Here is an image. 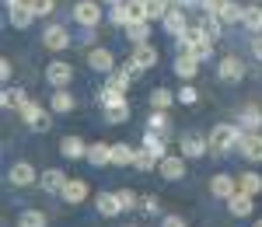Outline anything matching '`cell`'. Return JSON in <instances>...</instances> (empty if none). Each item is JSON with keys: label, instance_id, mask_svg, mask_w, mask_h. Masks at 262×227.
<instances>
[{"label": "cell", "instance_id": "681fc988", "mask_svg": "<svg viewBox=\"0 0 262 227\" xmlns=\"http://www.w3.org/2000/svg\"><path fill=\"white\" fill-rule=\"evenodd\" d=\"M11 74H14V63H11V60H0V81L7 84V81H11Z\"/></svg>", "mask_w": 262, "mask_h": 227}, {"label": "cell", "instance_id": "ab89813d", "mask_svg": "<svg viewBox=\"0 0 262 227\" xmlns=\"http://www.w3.org/2000/svg\"><path fill=\"white\" fill-rule=\"evenodd\" d=\"M108 18H112V25H116V28H122V32L129 28V11H126V4H116V7L108 11Z\"/></svg>", "mask_w": 262, "mask_h": 227}, {"label": "cell", "instance_id": "e575fe53", "mask_svg": "<svg viewBox=\"0 0 262 227\" xmlns=\"http://www.w3.org/2000/svg\"><path fill=\"white\" fill-rule=\"evenodd\" d=\"M238 189L248 192V196H259V192H262V175H259V171H245L242 178H238Z\"/></svg>", "mask_w": 262, "mask_h": 227}, {"label": "cell", "instance_id": "f546056e", "mask_svg": "<svg viewBox=\"0 0 262 227\" xmlns=\"http://www.w3.org/2000/svg\"><path fill=\"white\" fill-rule=\"evenodd\" d=\"M143 7H147V21L154 25V21L168 18V11H171L175 4H171V0H143Z\"/></svg>", "mask_w": 262, "mask_h": 227}, {"label": "cell", "instance_id": "7dc6e473", "mask_svg": "<svg viewBox=\"0 0 262 227\" xmlns=\"http://www.w3.org/2000/svg\"><path fill=\"white\" fill-rule=\"evenodd\" d=\"M119 98H126L122 91H112V87H101L98 91V105L105 108V105H112V102H119Z\"/></svg>", "mask_w": 262, "mask_h": 227}, {"label": "cell", "instance_id": "11a10c76", "mask_svg": "<svg viewBox=\"0 0 262 227\" xmlns=\"http://www.w3.org/2000/svg\"><path fill=\"white\" fill-rule=\"evenodd\" d=\"M252 227H262V217H259V220H255V224H252Z\"/></svg>", "mask_w": 262, "mask_h": 227}, {"label": "cell", "instance_id": "d590c367", "mask_svg": "<svg viewBox=\"0 0 262 227\" xmlns=\"http://www.w3.org/2000/svg\"><path fill=\"white\" fill-rule=\"evenodd\" d=\"M158 165H161V157H154L150 150L137 147V161H133V168H140V171H158Z\"/></svg>", "mask_w": 262, "mask_h": 227}, {"label": "cell", "instance_id": "9c48e42d", "mask_svg": "<svg viewBox=\"0 0 262 227\" xmlns=\"http://www.w3.org/2000/svg\"><path fill=\"white\" fill-rule=\"evenodd\" d=\"M158 171H161L164 182H179V178H185V157L182 154H168V157H161Z\"/></svg>", "mask_w": 262, "mask_h": 227}, {"label": "cell", "instance_id": "ffe728a7", "mask_svg": "<svg viewBox=\"0 0 262 227\" xmlns=\"http://www.w3.org/2000/svg\"><path fill=\"white\" fill-rule=\"evenodd\" d=\"M133 81H137V77H133V74H129L126 66H122V70L116 66L112 74H105V87H112V91H122V95H126V91L133 87Z\"/></svg>", "mask_w": 262, "mask_h": 227}, {"label": "cell", "instance_id": "4fadbf2b", "mask_svg": "<svg viewBox=\"0 0 262 227\" xmlns=\"http://www.w3.org/2000/svg\"><path fill=\"white\" fill-rule=\"evenodd\" d=\"M227 210H231V217H238V220H245V217H252V210H255V196H248V192H234L231 199H227Z\"/></svg>", "mask_w": 262, "mask_h": 227}, {"label": "cell", "instance_id": "816d5d0a", "mask_svg": "<svg viewBox=\"0 0 262 227\" xmlns=\"http://www.w3.org/2000/svg\"><path fill=\"white\" fill-rule=\"evenodd\" d=\"M252 56H255V60H262V35H255V39H252Z\"/></svg>", "mask_w": 262, "mask_h": 227}, {"label": "cell", "instance_id": "bcb514c9", "mask_svg": "<svg viewBox=\"0 0 262 227\" xmlns=\"http://www.w3.org/2000/svg\"><path fill=\"white\" fill-rule=\"evenodd\" d=\"M140 210L147 217H158L161 213V203H158V196H140Z\"/></svg>", "mask_w": 262, "mask_h": 227}, {"label": "cell", "instance_id": "e0dca14e", "mask_svg": "<svg viewBox=\"0 0 262 227\" xmlns=\"http://www.w3.org/2000/svg\"><path fill=\"white\" fill-rule=\"evenodd\" d=\"M210 192H213L217 199H224V203H227V199L238 192V182H234L231 175H213V178H210Z\"/></svg>", "mask_w": 262, "mask_h": 227}, {"label": "cell", "instance_id": "b9f144b4", "mask_svg": "<svg viewBox=\"0 0 262 227\" xmlns=\"http://www.w3.org/2000/svg\"><path fill=\"white\" fill-rule=\"evenodd\" d=\"M200 25H203V32H206V35H210L213 42L221 39V32H224V21H221V18H210V14H206Z\"/></svg>", "mask_w": 262, "mask_h": 227}, {"label": "cell", "instance_id": "ba28073f", "mask_svg": "<svg viewBox=\"0 0 262 227\" xmlns=\"http://www.w3.org/2000/svg\"><path fill=\"white\" fill-rule=\"evenodd\" d=\"M63 203H70V207H81L84 199L91 196V186L84 182V178H67V186H63Z\"/></svg>", "mask_w": 262, "mask_h": 227}, {"label": "cell", "instance_id": "9a60e30c", "mask_svg": "<svg viewBox=\"0 0 262 227\" xmlns=\"http://www.w3.org/2000/svg\"><path fill=\"white\" fill-rule=\"evenodd\" d=\"M88 147L91 144H84L81 137H63L60 140V154L67 157V161H81V157H88Z\"/></svg>", "mask_w": 262, "mask_h": 227}, {"label": "cell", "instance_id": "8992f818", "mask_svg": "<svg viewBox=\"0 0 262 227\" xmlns=\"http://www.w3.org/2000/svg\"><path fill=\"white\" fill-rule=\"evenodd\" d=\"M7 182L18 186V189H28V186L39 182V171L28 165V161H18V165H11V171H7Z\"/></svg>", "mask_w": 262, "mask_h": 227}, {"label": "cell", "instance_id": "1f68e13d", "mask_svg": "<svg viewBox=\"0 0 262 227\" xmlns=\"http://www.w3.org/2000/svg\"><path fill=\"white\" fill-rule=\"evenodd\" d=\"M126 39H129V46H143V42H150V21H137V25H129V28H126Z\"/></svg>", "mask_w": 262, "mask_h": 227}, {"label": "cell", "instance_id": "4316f807", "mask_svg": "<svg viewBox=\"0 0 262 227\" xmlns=\"http://www.w3.org/2000/svg\"><path fill=\"white\" fill-rule=\"evenodd\" d=\"M137 161V147L133 144H112V165L116 168H129Z\"/></svg>", "mask_w": 262, "mask_h": 227}, {"label": "cell", "instance_id": "cb8c5ba5", "mask_svg": "<svg viewBox=\"0 0 262 227\" xmlns=\"http://www.w3.org/2000/svg\"><path fill=\"white\" fill-rule=\"evenodd\" d=\"M39 186L46 189V192H63V186H67V175H63L60 168H49V171H42V175H39Z\"/></svg>", "mask_w": 262, "mask_h": 227}, {"label": "cell", "instance_id": "5bb4252c", "mask_svg": "<svg viewBox=\"0 0 262 227\" xmlns=\"http://www.w3.org/2000/svg\"><path fill=\"white\" fill-rule=\"evenodd\" d=\"M238 150L245 154V161H252V165H262V133H245Z\"/></svg>", "mask_w": 262, "mask_h": 227}, {"label": "cell", "instance_id": "7402d4cb", "mask_svg": "<svg viewBox=\"0 0 262 227\" xmlns=\"http://www.w3.org/2000/svg\"><path fill=\"white\" fill-rule=\"evenodd\" d=\"M175 74H179L182 81L189 84L196 74H200V60H192L189 53H179V60H175Z\"/></svg>", "mask_w": 262, "mask_h": 227}, {"label": "cell", "instance_id": "ee69618b", "mask_svg": "<svg viewBox=\"0 0 262 227\" xmlns=\"http://www.w3.org/2000/svg\"><path fill=\"white\" fill-rule=\"evenodd\" d=\"M147 129H154V133H168V112H154V116L147 119Z\"/></svg>", "mask_w": 262, "mask_h": 227}, {"label": "cell", "instance_id": "30bf717a", "mask_svg": "<svg viewBox=\"0 0 262 227\" xmlns=\"http://www.w3.org/2000/svg\"><path fill=\"white\" fill-rule=\"evenodd\" d=\"M203 154H210V140H206V137H196V133L182 137V157H185V161H196Z\"/></svg>", "mask_w": 262, "mask_h": 227}, {"label": "cell", "instance_id": "f907efd6", "mask_svg": "<svg viewBox=\"0 0 262 227\" xmlns=\"http://www.w3.org/2000/svg\"><path fill=\"white\" fill-rule=\"evenodd\" d=\"M161 227H185V220L179 213H168V217H161Z\"/></svg>", "mask_w": 262, "mask_h": 227}, {"label": "cell", "instance_id": "7c38bea8", "mask_svg": "<svg viewBox=\"0 0 262 227\" xmlns=\"http://www.w3.org/2000/svg\"><path fill=\"white\" fill-rule=\"evenodd\" d=\"M88 66L98 70V74H112V70H116V56H112L105 46H95V49L88 53Z\"/></svg>", "mask_w": 262, "mask_h": 227}, {"label": "cell", "instance_id": "db71d44e", "mask_svg": "<svg viewBox=\"0 0 262 227\" xmlns=\"http://www.w3.org/2000/svg\"><path fill=\"white\" fill-rule=\"evenodd\" d=\"M11 4H21V0H4V7H11Z\"/></svg>", "mask_w": 262, "mask_h": 227}, {"label": "cell", "instance_id": "9f6ffc18", "mask_svg": "<svg viewBox=\"0 0 262 227\" xmlns=\"http://www.w3.org/2000/svg\"><path fill=\"white\" fill-rule=\"evenodd\" d=\"M252 4H262V0H252Z\"/></svg>", "mask_w": 262, "mask_h": 227}, {"label": "cell", "instance_id": "60d3db41", "mask_svg": "<svg viewBox=\"0 0 262 227\" xmlns=\"http://www.w3.org/2000/svg\"><path fill=\"white\" fill-rule=\"evenodd\" d=\"M28 7H32L35 18H49L56 11V0H28Z\"/></svg>", "mask_w": 262, "mask_h": 227}, {"label": "cell", "instance_id": "836d02e7", "mask_svg": "<svg viewBox=\"0 0 262 227\" xmlns=\"http://www.w3.org/2000/svg\"><path fill=\"white\" fill-rule=\"evenodd\" d=\"M18 227H49V217H46L42 210H21Z\"/></svg>", "mask_w": 262, "mask_h": 227}, {"label": "cell", "instance_id": "484cf974", "mask_svg": "<svg viewBox=\"0 0 262 227\" xmlns=\"http://www.w3.org/2000/svg\"><path fill=\"white\" fill-rule=\"evenodd\" d=\"M49 108H53V112H60V116H67V112H74V108H77V102H74V95H70L67 87H56Z\"/></svg>", "mask_w": 262, "mask_h": 227}, {"label": "cell", "instance_id": "6f0895ef", "mask_svg": "<svg viewBox=\"0 0 262 227\" xmlns=\"http://www.w3.org/2000/svg\"><path fill=\"white\" fill-rule=\"evenodd\" d=\"M171 4H175V0H171Z\"/></svg>", "mask_w": 262, "mask_h": 227}, {"label": "cell", "instance_id": "d4e9b609", "mask_svg": "<svg viewBox=\"0 0 262 227\" xmlns=\"http://www.w3.org/2000/svg\"><path fill=\"white\" fill-rule=\"evenodd\" d=\"M88 165H95V168L112 165V144H91L88 147Z\"/></svg>", "mask_w": 262, "mask_h": 227}, {"label": "cell", "instance_id": "7a4b0ae2", "mask_svg": "<svg viewBox=\"0 0 262 227\" xmlns=\"http://www.w3.org/2000/svg\"><path fill=\"white\" fill-rule=\"evenodd\" d=\"M21 116V123L28 126L32 133H46L49 126H53V116H49V108H42V105H35V102H28L25 108L18 112Z\"/></svg>", "mask_w": 262, "mask_h": 227}, {"label": "cell", "instance_id": "8d00e7d4", "mask_svg": "<svg viewBox=\"0 0 262 227\" xmlns=\"http://www.w3.org/2000/svg\"><path fill=\"white\" fill-rule=\"evenodd\" d=\"M116 199H119L122 213H129V210L140 207V196H133V189H116Z\"/></svg>", "mask_w": 262, "mask_h": 227}, {"label": "cell", "instance_id": "277c9868", "mask_svg": "<svg viewBox=\"0 0 262 227\" xmlns=\"http://www.w3.org/2000/svg\"><path fill=\"white\" fill-rule=\"evenodd\" d=\"M46 81H49V87H70V81H74V66L67 60H49V66H46Z\"/></svg>", "mask_w": 262, "mask_h": 227}, {"label": "cell", "instance_id": "f1b7e54d", "mask_svg": "<svg viewBox=\"0 0 262 227\" xmlns=\"http://www.w3.org/2000/svg\"><path fill=\"white\" fill-rule=\"evenodd\" d=\"M242 25L248 28V32L262 35V4H245V18H242Z\"/></svg>", "mask_w": 262, "mask_h": 227}, {"label": "cell", "instance_id": "c3c4849f", "mask_svg": "<svg viewBox=\"0 0 262 227\" xmlns=\"http://www.w3.org/2000/svg\"><path fill=\"white\" fill-rule=\"evenodd\" d=\"M175 98H179L182 105H196V102H200V95H196V87H189V84H185V87H179V95H175Z\"/></svg>", "mask_w": 262, "mask_h": 227}, {"label": "cell", "instance_id": "4dcf8cb0", "mask_svg": "<svg viewBox=\"0 0 262 227\" xmlns=\"http://www.w3.org/2000/svg\"><path fill=\"white\" fill-rule=\"evenodd\" d=\"M242 129H245V133H259V129H262V112H259V105H245V112H242Z\"/></svg>", "mask_w": 262, "mask_h": 227}, {"label": "cell", "instance_id": "83f0119b", "mask_svg": "<svg viewBox=\"0 0 262 227\" xmlns=\"http://www.w3.org/2000/svg\"><path fill=\"white\" fill-rule=\"evenodd\" d=\"M95 210H98L101 217H119V213H122L119 199H116V192H101L98 199H95Z\"/></svg>", "mask_w": 262, "mask_h": 227}, {"label": "cell", "instance_id": "74e56055", "mask_svg": "<svg viewBox=\"0 0 262 227\" xmlns=\"http://www.w3.org/2000/svg\"><path fill=\"white\" fill-rule=\"evenodd\" d=\"M185 53H189V56H192V60H210V56H213V39H203V42H196V46H192V49H185Z\"/></svg>", "mask_w": 262, "mask_h": 227}, {"label": "cell", "instance_id": "5b68a950", "mask_svg": "<svg viewBox=\"0 0 262 227\" xmlns=\"http://www.w3.org/2000/svg\"><path fill=\"white\" fill-rule=\"evenodd\" d=\"M42 46H46L49 53H63V49H70V32H67L63 25H49V28L42 32Z\"/></svg>", "mask_w": 262, "mask_h": 227}, {"label": "cell", "instance_id": "603a6c76", "mask_svg": "<svg viewBox=\"0 0 262 227\" xmlns=\"http://www.w3.org/2000/svg\"><path fill=\"white\" fill-rule=\"evenodd\" d=\"M140 144H143V150H150L154 157H168V144H164V133H154V129H147Z\"/></svg>", "mask_w": 262, "mask_h": 227}, {"label": "cell", "instance_id": "d6986e66", "mask_svg": "<svg viewBox=\"0 0 262 227\" xmlns=\"http://www.w3.org/2000/svg\"><path fill=\"white\" fill-rule=\"evenodd\" d=\"M161 28L168 32V35H175V39H179L182 32L189 28V18H185V11H182V7H171V11H168V18L161 21Z\"/></svg>", "mask_w": 262, "mask_h": 227}, {"label": "cell", "instance_id": "52a82bcc", "mask_svg": "<svg viewBox=\"0 0 262 227\" xmlns=\"http://www.w3.org/2000/svg\"><path fill=\"white\" fill-rule=\"evenodd\" d=\"M217 77L227 84H238L245 77V60L242 56H224L221 63H217Z\"/></svg>", "mask_w": 262, "mask_h": 227}, {"label": "cell", "instance_id": "8fae6325", "mask_svg": "<svg viewBox=\"0 0 262 227\" xmlns=\"http://www.w3.org/2000/svg\"><path fill=\"white\" fill-rule=\"evenodd\" d=\"M158 60H161V53H158L150 42H143V46H133V56H129V63H133V66H140V70H150V66H158Z\"/></svg>", "mask_w": 262, "mask_h": 227}, {"label": "cell", "instance_id": "f6af8a7d", "mask_svg": "<svg viewBox=\"0 0 262 227\" xmlns=\"http://www.w3.org/2000/svg\"><path fill=\"white\" fill-rule=\"evenodd\" d=\"M227 4H231V0H203V7H206V14H210V18H224Z\"/></svg>", "mask_w": 262, "mask_h": 227}, {"label": "cell", "instance_id": "3957f363", "mask_svg": "<svg viewBox=\"0 0 262 227\" xmlns=\"http://www.w3.org/2000/svg\"><path fill=\"white\" fill-rule=\"evenodd\" d=\"M70 14H74V21L84 25V28H98L101 25V0H77Z\"/></svg>", "mask_w": 262, "mask_h": 227}, {"label": "cell", "instance_id": "6da1fadb", "mask_svg": "<svg viewBox=\"0 0 262 227\" xmlns=\"http://www.w3.org/2000/svg\"><path fill=\"white\" fill-rule=\"evenodd\" d=\"M242 126H234V123H217L213 129H210V150L213 154H231V150H238V144H242Z\"/></svg>", "mask_w": 262, "mask_h": 227}, {"label": "cell", "instance_id": "f5cc1de1", "mask_svg": "<svg viewBox=\"0 0 262 227\" xmlns=\"http://www.w3.org/2000/svg\"><path fill=\"white\" fill-rule=\"evenodd\" d=\"M101 4H108V7H116V4H126V0H101Z\"/></svg>", "mask_w": 262, "mask_h": 227}, {"label": "cell", "instance_id": "7bdbcfd3", "mask_svg": "<svg viewBox=\"0 0 262 227\" xmlns=\"http://www.w3.org/2000/svg\"><path fill=\"white\" fill-rule=\"evenodd\" d=\"M126 11H129V25L147 21V7H143V0H126Z\"/></svg>", "mask_w": 262, "mask_h": 227}, {"label": "cell", "instance_id": "d6a6232c", "mask_svg": "<svg viewBox=\"0 0 262 227\" xmlns=\"http://www.w3.org/2000/svg\"><path fill=\"white\" fill-rule=\"evenodd\" d=\"M171 102H179V98H175L168 87H154V91H150V108H154V112H168Z\"/></svg>", "mask_w": 262, "mask_h": 227}, {"label": "cell", "instance_id": "44dd1931", "mask_svg": "<svg viewBox=\"0 0 262 227\" xmlns=\"http://www.w3.org/2000/svg\"><path fill=\"white\" fill-rule=\"evenodd\" d=\"M101 112H105V123H112V126L126 123V119L133 116V108H129V102H126V98H119V102H112V105H105Z\"/></svg>", "mask_w": 262, "mask_h": 227}, {"label": "cell", "instance_id": "f35d334b", "mask_svg": "<svg viewBox=\"0 0 262 227\" xmlns=\"http://www.w3.org/2000/svg\"><path fill=\"white\" fill-rule=\"evenodd\" d=\"M242 18H245V7L242 4H238V0H231V4H227V11H224V25H242Z\"/></svg>", "mask_w": 262, "mask_h": 227}, {"label": "cell", "instance_id": "ac0fdd59", "mask_svg": "<svg viewBox=\"0 0 262 227\" xmlns=\"http://www.w3.org/2000/svg\"><path fill=\"white\" fill-rule=\"evenodd\" d=\"M7 21H11L14 28H28V25L35 21L32 7H28V0H21V4H11V7H7Z\"/></svg>", "mask_w": 262, "mask_h": 227}, {"label": "cell", "instance_id": "2e32d148", "mask_svg": "<svg viewBox=\"0 0 262 227\" xmlns=\"http://www.w3.org/2000/svg\"><path fill=\"white\" fill-rule=\"evenodd\" d=\"M28 102H32V98H28V91H25V87H11V84H7V87H4V95H0V105H4V108H14V112H21Z\"/></svg>", "mask_w": 262, "mask_h": 227}]
</instances>
